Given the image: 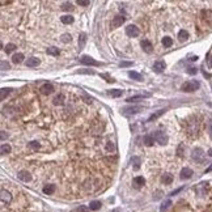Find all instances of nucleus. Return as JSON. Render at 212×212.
<instances>
[{
	"mask_svg": "<svg viewBox=\"0 0 212 212\" xmlns=\"http://www.w3.org/2000/svg\"><path fill=\"white\" fill-rule=\"evenodd\" d=\"M9 93H10V89L9 88H3L1 90H0V98L5 99V97H7Z\"/></svg>",
	"mask_w": 212,
	"mask_h": 212,
	"instance_id": "f704fd0d",
	"label": "nucleus"
},
{
	"mask_svg": "<svg viewBox=\"0 0 212 212\" xmlns=\"http://www.w3.org/2000/svg\"><path fill=\"white\" fill-rule=\"evenodd\" d=\"M182 190H183V187H179V188H177V190H174V191H173V193L170 194V195H177V194L179 193V191H182Z\"/></svg>",
	"mask_w": 212,
	"mask_h": 212,
	"instance_id": "de8ad7c7",
	"label": "nucleus"
},
{
	"mask_svg": "<svg viewBox=\"0 0 212 212\" xmlns=\"http://www.w3.org/2000/svg\"><path fill=\"white\" fill-rule=\"evenodd\" d=\"M211 170H212V166H211V168H208V169H207V170H206V173H208V172H211Z\"/></svg>",
	"mask_w": 212,
	"mask_h": 212,
	"instance_id": "5fc2aeb1",
	"label": "nucleus"
},
{
	"mask_svg": "<svg viewBox=\"0 0 212 212\" xmlns=\"http://www.w3.org/2000/svg\"><path fill=\"white\" fill-rule=\"evenodd\" d=\"M119 65L120 67H130V65H132V63L131 62H122Z\"/></svg>",
	"mask_w": 212,
	"mask_h": 212,
	"instance_id": "49530a36",
	"label": "nucleus"
},
{
	"mask_svg": "<svg viewBox=\"0 0 212 212\" xmlns=\"http://www.w3.org/2000/svg\"><path fill=\"white\" fill-rule=\"evenodd\" d=\"M64 104V96H63V94H59V96H56L54 98V105H63Z\"/></svg>",
	"mask_w": 212,
	"mask_h": 212,
	"instance_id": "cd10ccee",
	"label": "nucleus"
},
{
	"mask_svg": "<svg viewBox=\"0 0 212 212\" xmlns=\"http://www.w3.org/2000/svg\"><path fill=\"white\" fill-rule=\"evenodd\" d=\"M72 3H68V1H65V3H63L62 4V9L63 10H71L72 9Z\"/></svg>",
	"mask_w": 212,
	"mask_h": 212,
	"instance_id": "e433bc0d",
	"label": "nucleus"
},
{
	"mask_svg": "<svg viewBox=\"0 0 212 212\" xmlns=\"http://www.w3.org/2000/svg\"><path fill=\"white\" fill-rule=\"evenodd\" d=\"M196 72H198V70H196V68H194V67H191V68H188V70H187V73H190V75H195Z\"/></svg>",
	"mask_w": 212,
	"mask_h": 212,
	"instance_id": "a18cd8bd",
	"label": "nucleus"
},
{
	"mask_svg": "<svg viewBox=\"0 0 212 212\" xmlns=\"http://www.w3.org/2000/svg\"><path fill=\"white\" fill-rule=\"evenodd\" d=\"M17 177H18V179H21L22 182H30V181H31L30 173L26 172V170H21V172H18Z\"/></svg>",
	"mask_w": 212,
	"mask_h": 212,
	"instance_id": "6e6552de",
	"label": "nucleus"
},
{
	"mask_svg": "<svg viewBox=\"0 0 212 212\" xmlns=\"http://www.w3.org/2000/svg\"><path fill=\"white\" fill-rule=\"evenodd\" d=\"M162 44H164V47H170L173 44V39L170 37H164L162 38Z\"/></svg>",
	"mask_w": 212,
	"mask_h": 212,
	"instance_id": "c85d7f7f",
	"label": "nucleus"
},
{
	"mask_svg": "<svg viewBox=\"0 0 212 212\" xmlns=\"http://www.w3.org/2000/svg\"><path fill=\"white\" fill-rule=\"evenodd\" d=\"M62 42H64V43L71 42V35H70V34H63V35H62Z\"/></svg>",
	"mask_w": 212,
	"mask_h": 212,
	"instance_id": "ea45409f",
	"label": "nucleus"
},
{
	"mask_svg": "<svg viewBox=\"0 0 212 212\" xmlns=\"http://www.w3.org/2000/svg\"><path fill=\"white\" fill-rule=\"evenodd\" d=\"M106 149L107 151H113V149H114V144L111 143V141H107V145H106Z\"/></svg>",
	"mask_w": 212,
	"mask_h": 212,
	"instance_id": "c03bdc74",
	"label": "nucleus"
},
{
	"mask_svg": "<svg viewBox=\"0 0 212 212\" xmlns=\"http://www.w3.org/2000/svg\"><path fill=\"white\" fill-rule=\"evenodd\" d=\"M80 62L83 63V64H85V65H99V63L97 62V60H94L93 58L88 56V55H84V56H81Z\"/></svg>",
	"mask_w": 212,
	"mask_h": 212,
	"instance_id": "0eeeda50",
	"label": "nucleus"
},
{
	"mask_svg": "<svg viewBox=\"0 0 212 212\" xmlns=\"http://www.w3.org/2000/svg\"><path fill=\"white\" fill-rule=\"evenodd\" d=\"M28 147L30 149H33V151H38L41 145H39L38 141H30V143H28Z\"/></svg>",
	"mask_w": 212,
	"mask_h": 212,
	"instance_id": "72a5a7b5",
	"label": "nucleus"
},
{
	"mask_svg": "<svg viewBox=\"0 0 212 212\" xmlns=\"http://www.w3.org/2000/svg\"><path fill=\"white\" fill-rule=\"evenodd\" d=\"M165 67H166V64H165L164 60H157V62H154V64H153V70L156 71V72H162V71L165 70Z\"/></svg>",
	"mask_w": 212,
	"mask_h": 212,
	"instance_id": "4468645a",
	"label": "nucleus"
},
{
	"mask_svg": "<svg viewBox=\"0 0 212 212\" xmlns=\"http://www.w3.org/2000/svg\"><path fill=\"white\" fill-rule=\"evenodd\" d=\"M199 86H200L199 81L190 80V81H186V83H183L182 86H181V89H182L183 92H195V90H198V89H199Z\"/></svg>",
	"mask_w": 212,
	"mask_h": 212,
	"instance_id": "f03ea898",
	"label": "nucleus"
},
{
	"mask_svg": "<svg viewBox=\"0 0 212 212\" xmlns=\"http://www.w3.org/2000/svg\"><path fill=\"white\" fill-rule=\"evenodd\" d=\"M85 42H86V34L85 33H81L80 35H79V46H80V49H84Z\"/></svg>",
	"mask_w": 212,
	"mask_h": 212,
	"instance_id": "aec40b11",
	"label": "nucleus"
},
{
	"mask_svg": "<svg viewBox=\"0 0 212 212\" xmlns=\"http://www.w3.org/2000/svg\"><path fill=\"white\" fill-rule=\"evenodd\" d=\"M128 76H130L131 79H133V80H138V81H141V80H143V77H141L140 73L135 72V71H130V72H128Z\"/></svg>",
	"mask_w": 212,
	"mask_h": 212,
	"instance_id": "4be33fe9",
	"label": "nucleus"
},
{
	"mask_svg": "<svg viewBox=\"0 0 212 212\" xmlns=\"http://www.w3.org/2000/svg\"><path fill=\"white\" fill-rule=\"evenodd\" d=\"M41 93L42 94H51L52 92H54V86L51 85V84H49V83H46V84H43V85L41 86Z\"/></svg>",
	"mask_w": 212,
	"mask_h": 212,
	"instance_id": "f8f14e48",
	"label": "nucleus"
},
{
	"mask_svg": "<svg viewBox=\"0 0 212 212\" xmlns=\"http://www.w3.org/2000/svg\"><path fill=\"white\" fill-rule=\"evenodd\" d=\"M149 96H151L149 93H144V94H139V96L128 97L126 101H127V102H136V101H139V99H144V98H147V97H149Z\"/></svg>",
	"mask_w": 212,
	"mask_h": 212,
	"instance_id": "2eb2a0df",
	"label": "nucleus"
},
{
	"mask_svg": "<svg viewBox=\"0 0 212 212\" xmlns=\"http://www.w3.org/2000/svg\"><path fill=\"white\" fill-rule=\"evenodd\" d=\"M183 148H185V145H183V144H181V145L178 147V156H179V157H182V156H183V153H182Z\"/></svg>",
	"mask_w": 212,
	"mask_h": 212,
	"instance_id": "37998d69",
	"label": "nucleus"
},
{
	"mask_svg": "<svg viewBox=\"0 0 212 212\" xmlns=\"http://www.w3.org/2000/svg\"><path fill=\"white\" fill-rule=\"evenodd\" d=\"M113 212H118V211H117V209H115V211H113Z\"/></svg>",
	"mask_w": 212,
	"mask_h": 212,
	"instance_id": "6e6d98bb",
	"label": "nucleus"
},
{
	"mask_svg": "<svg viewBox=\"0 0 212 212\" xmlns=\"http://www.w3.org/2000/svg\"><path fill=\"white\" fill-rule=\"evenodd\" d=\"M39 63H41V60H39L38 58H35V56L29 58V59L26 60V67H37Z\"/></svg>",
	"mask_w": 212,
	"mask_h": 212,
	"instance_id": "dca6fc26",
	"label": "nucleus"
},
{
	"mask_svg": "<svg viewBox=\"0 0 212 212\" xmlns=\"http://www.w3.org/2000/svg\"><path fill=\"white\" fill-rule=\"evenodd\" d=\"M170 206H172V202H170L169 199H168V200H165L164 203H162V206H161V212H164L165 209H168Z\"/></svg>",
	"mask_w": 212,
	"mask_h": 212,
	"instance_id": "4c0bfd02",
	"label": "nucleus"
},
{
	"mask_svg": "<svg viewBox=\"0 0 212 212\" xmlns=\"http://www.w3.org/2000/svg\"><path fill=\"white\" fill-rule=\"evenodd\" d=\"M76 212H89V208L85 206H80L77 209H76Z\"/></svg>",
	"mask_w": 212,
	"mask_h": 212,
	"instance_id": "79ce46f5",
	"label": "nucleus"
},
{
	"mask_svg": "<svg viewBox=\"0 0 212 212\" xmlns=\"http://www.w3.org/2000/svg\"><path fill=\"white\" fill-rule=\"evenodd\" d=\"M153 140H154L153 135H145L144 136V144H145L147 147H151L152 144H153Z\"/></svg>",
	"mask_w": 212,
	"mask_h": 212,
	"instance_id": "a878e982",
	"label": "nucleus"
},
{
	"mask_svg": "<svg viewBox=\"0 0 212 212\" xmlns=\"http://www.w3.org/2000/svg\"><path fill=\"white\" fill-rule=\"evenodd\" d=\"M203 75L206 76V77H211V75H209V73H207V72H204V71H203Z\"/></svg>",
	"mask_w": 212,
	"mask_h": 212,
	"instance_id": "603ef678",
	"label": "nucleus"
},
{
	"mask_svg": "<svg viewBox=\"0 0 212 212\" xmlns=\"http://www.w3.org/2000/svg\"><path fill=\"white\" fill-rule=\"evenodd\" d=\"M178 38H179V41H186V39L188 38V33L186 30H179V33H178Z\"/></svg>",
	"mask_w": 212,
	"mask_h": 212,
	"instance_id": "473e14b6",
	"label": "nucleus"
},
{
	"mask_svg": "<svg viewBox=\"0 0 212 212\" xmlns=\"http://www.w3.org/2000/svg\"><path fill=\"white\" fill-rule=\"evenodd\" d=\"M16 50V44L15 43H8L7 46L4 47V51L7 52V54H10V52H13Z\"/></svg>",
	"mask_w": 212,
	"mask_h": 212,
	"instance_id": "7c9ffc66",
	"label": "nucleus"
},
{
	"mask_svg": "<svg viewBox=\"0 0 212 212\" xmlns=\"http://www.w3.org/2000/svg\"><path fill=\"white\" fill-rule=\"evenodd\" d=\"M191 157H193L194 161L196 162H203L204 161V152L202 148H195L191 153Z\"/></svg>",
	"mask_w": 212,
	"mask_h": 212,
	"instance_id": "20e7f679",
	"label": "nucleus"
},
{
	"mask_svg": "<svg viewBox=\"0 0 212 212\" xmlns=\"http://www.w3.org/2000/svg\"><path fill=\"white\" fill-rule=\"evenodd\" d=\"M0 65H1V70H4V71L5 70H10V64L8 62H5V60H1V64Z\"/></svg>",
	"mask_w": 212,
	"mask_h": 212,
	"instance_id": "58836bf2",
	"label": "nucleus"
},
{
	"mask_svg": "<svg viewBox=\"0 0 212 212\" xmlns=\"http://www.w3.org/2000/svg\"><path fill=\"white\" fill-rule=\"evenodd\" d=\"M77 4L81 5V7H88L90 3H89L88 0H77Z\"/></svg>",
	"mask_w": 212,
	"mask_h": 212,
	"instance_id": "a19ab883",
	"label": "nucleus"
},
{
	"mask_svg": "<svg viewBox=\"0 0 212 212\" xmlns=\"http://www.w3.org/2000/svg\"><path fill=\"white\" fill-rule=\"evenodd\" d=\"M0 198H1L3 204H9L10 202H12V195H10V193L7 190H4V188H3L1 193H0Z\"/></svg>",
	"mask_w": 212,
	"mask_h": 212,
	"instance_id": "423d86ee",
	"label": "nucleus"
},
{
	"mask_svg": "<svg viewBox=\"0 0 212 212\" xmlns=\"http://www.w3.org/2000/svg\"><path fill=\"white\" fill-rule=\"evenodd\" d=\"M207 63H208L209 67H212V55H209L208 59H207Z\"/></svg>",
	"mask_w": 212,
	"mask_h": 212,
	"instance_id": "09e8293b",
	"label": "nucleus"
},
{
	"mask_svg": "<svg viewBox=\"0 0 212 212\" xmlns=\"http://www.w3.org/2000/svg\"><path fill=\"white\" fill-rule=\"evenodd\" d=\"M194 174V172L190 169V168H183L182 170H181V178L182 179H188V178H191Z\"/></svg>",
	"mask_w": 212,
	"mask_h": 212,
	"instance_id": "ddd939ff",
	"label": "nucleus"
},
{
	"mask_svg": "<svg viewBox=\"0 0 212 212\" xmlns=\"http://www.w3.org/2000/svg\"><path fill=\"white\" fill-rule=\"evenodd\" d=\"M162 182H164L165 185H170V183L173 182V175L169 174V173L164 174V175H162Z\"/></svg>",
	"mask_w": 212,
	"mask_h": 212,
	"instance_id": "b1692460",
	"label": "nucleus"
},
{
	"mask_svg": "<svg viewBox=\"0 0 212 212\" xmlns=\"http://www.w3.org/2000/svg\"><path fill=\"white\" fill-rule=\"evenodd\" d=\"M0 152H1V154L10 153V145H9V144H1V148H0Z\"/></svg>",
	"mask_w": 212,
	"mask_h": 212,
	"instance_id": "c756f323",
	"label": "nucleus"
},
{
	"mask_svg": "<svg viewBox=\"0 0 212 212\" xmlns=\"http://www.w3.org/2000/svg\"><path fill=\"white\" fill-rule=\"evenodd\" d=\"M208 132H209V136H211V139H212V123L209 124V130H208Z\"/></svg>",
	"mask_w": 212,
	"mask_h": 212,
	"instance_id": "8fccbe9b",
	"label": "nucleus"
},
{
	"mask_svg": "<svg viewBox=\"0 0 212 212\" xmlns=\"http://www.w3.org/2000/svg\"><path fill=\"white\" fill-rule=\"evenodd\" d=\"M140 46L147 54H151V52L153 51V46H152V43L149 41H147V39H144V41L140 42Z\"/></svg>",
	"mask_w": 212,
	"mask_h": 212,
	"instance_id": "9b49d317",
	"label": "nucleus"
},
{
	"mask_svg": "<svg viewBox=\"0 0 212 212\" xmlns=\"http://www.w3.org/2000/svg\"><path fill=\"white\" fill-rule=\"evenodd\" d=\"M199 132V122L196 118H193L187 122V133L190 136H196Z\"/></svg>",
	"mask_w": 212,
	"mask_h": 212,
	"instance_id": "f257e3e1",
	"label": "nucleus"
},
{
	"mask_svg": "<svg viewBox=\"0 0 212 212\" xmlns=\"http://www.w3.org/2000/svg\"><path fill=\"white\" fill-rule=\"evenodd\" d=\"M24 54H21V52H17V54H15L12 56V62L15 63V64H20V63L24 62Z\"/></svg>",
	"mask_w": 212,
	"mask_h": 212,
	"instance_id": "f3484780",
	"label": "nucleus"
},
{
	"mask_svg": "<svg viewBox=\"0 0 212 212\" xmlns=\"http://www.w3.org/2000/svg\"><path fill=\"white\" fill-rule=\"evenodd\" d=\"M126 21V18L123 17V16H115L114 18H113L111 21V28H119V26H122V24Z\"/></svg>",
	"mask_w": 212,
	"mask_h": 212,
	"instance_id": "1a4fd4ad",
	"label": "nucleus"
},
{
	"mask_svg": "<svg viewBox=\"0 0 212 212\" xmlns=\"http://www.w3.org/2000/svg\"><path fill=\"white\" fill-rule=\"evenodd\" d=\"M47 54L49 55H52V56H56V55H59V49L58 47H49L47 49Z\"/></svg>",
	"mask_w": 212,
	"mask_h": 212,
	"instance_id": "bb28decb",
	"label": "nucleus"
},
{
	"mask_svg": "<svg viewBox=\"0 0 212 212\" xmlns=\"http://www.w3.org/2000/svg\"><path fill=\"white\" fill-rule=\"evenodd\" d=\"M154 140L157 141L158 144H161V145H164V144L168 143V140H169V138H168V135L165 132H162V131H156L153 135Z\"/></svg>",
	"mask_w": 212,
	"mask_h": 212,
	"instance_id": "7ed1b4c3",
	"label": "nucleus"
},
{
	"mask_svg": "<svg viewBox=\"0 0 212 212\" xmlns=\"http://www.w3.org/2000/svg\"><path fill=\"white\" fill-rule=\"evenodd\" d=\"M164 113H165V110H158V111H156V113H154V114H152L151 117L148 118V120H147V122H152V120L157 119V118H158V117H161V115L164 114Z\"/></svg>",
	"mask_w": 212,
	"mask_h": 212,
	"instance_id": "5701e85b",
	"label": "nucleus"
},
{
	"mask_svg": "<svg viewBox=\"0 0 212 212\" xmlns=\"http://www.w3.org/2000/svg\"><path fill=\"white\" fill-rule=\"evenodd\" d=\"M133 183H135L136 186H143L144 183H145V179H144L143 177H135L133 178Z\"/></svg>",
	"mask_w": 212,
	"mask_h": 212,
	"instance_id": "c9c22d12",
	"label": "nucleus"
},
{
	"mask_svg": "<svg viewBox=\"0 0 212 212\" xmlns=\"http://www.w3.org/2000/svg\"><path fill=\"white\" fill-rule=\"evenodd\" d=\"M123 114L128 115V114H136V113L141 111V106H128V107H124L122 110Z\"/></svg>",
	"mask_w": 212,
	"mask_h": 212,
	"instance_id": "9d476101",
	"label": "nucleus"
},
{
	"mask_svg": "<svg viewBox=\"0 0 212 212\" xmlns=\"http://www.w3.org/2000/svg\"><path fill=\"white\" fill-rule=\"evenodd\" d=\"M208 154L212 157V148H211V149H208Z\"/></svg>",
	"mask_w": 212,
	"mask_h": 212,
	"instance_id": "864d4df0",
	"label": "nucleus"
},
{
	"mask_svg": "<svg viewBox=\"0 0 212 212\" xmlns=\"http://www.w3.org/2000/svg\"><path fill=\"white\" fill-rule=\"evenodd\" d=\"M55 191V185H46L43 187V193L46 194V195H50V194H52Z\"/></svg>",
	"mask_w": 212,
	"mask_h": 212,
	"instance_id": "393cba45",
	"label": "nucleus"
},
{
	"mask_svg": "<svg viewBox=\"0 0 212 212\" xmlns=\"http://www.w3.org/2000/svg\"><path fill=\"white\" fill-rule=\"evenodd\" d=\"M122 93H123V92L119 90V89H111V90L109 92V94L111 97H114V98H117V97H120V96H122Z\"/></svg>",
	"mask_w": 212,
	"mask_h": 212,
	"instance_id": "2f4dec72",
	"label": "nucleus"
},
{
	"mask_svg": "<svg viewBox=\"0 0 212 212\" xmlns=\"http://www.w3.org/2000/svg\"><path fill=\"white\" fill-rule=\"evenodd\" d=\"M130 162H131V165L133 166V169H135V170H138L139 168H140V164H141L140 158H139V157H136V156H132V157H131Z\"/></svg>",
	"mask_w": 212,
	"mask_h": 212,
	"instance_id": "a211bd4d",
	"label": "nucleus"
},
{
	"mask_svg": "<svg viewBox=\"0 0 212 212\" xmlns=\"http://www.w3.org/2000/svg\"><path fill=\"white\" fill-rule=\"evenodd\" d=\"M126 34L128 37H131V38H135V37H138L140 34V30H139V28L136 25H128L126 28Z\"/></svg>",
	"mask_w": 212,
	"mask_h": 212,
	"instance_id": "39448f33",
	"label": "nucleus"
},
{
	"mask_svg": "<svg viewBox=\"0 0 212 212\" xmlns=\"http://www.w3.org/2000/svg\"><path fill=\"white\" fill-rule=\"evenodd\" d=\"M89 208H90L92 211H97V209H99V208H101V202H98V200L90 202V204H89Z\"/></svg>",
	"mask_w": 212,
	"mask_h": 212,
	"instance_id": "412c9836",
	"label": "nucleus"
},
{
	"mask_svg": "<svg viewBox=\"0 0 212 212\" xmlns=\"http://www.w3.org/2000/svg\"><path fill=\"white\" fill-rule=\"evenodd\" d=\"M5 138H7V135H5V131H1V140H4Z\"/></svg>",
	"mask_w": 212,
	"mask_h": 212,
	"instance_id": "3c124183",
	"label": "nucleus"
},
{
	"mask_svg": "<svg viewBox=\"0 0 212 212\" xmlns=\"http://www.w3.org/2000/svg\"><path fill=\"white\" fill-rule=\"evenodd\" d=\"M60 21H62L64 25H70V24L73 22V17L70 15H65V16H62V17H60Z\"/></svg>",
	"mask_w": 212,
	"mask_h": 212,
	"instance_id": "6ab92c4d",
	"label": "nucleus"
}]
</instances>
